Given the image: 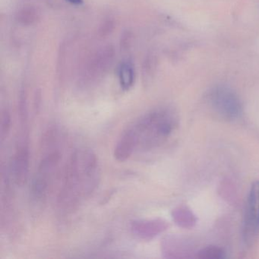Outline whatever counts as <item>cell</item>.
Returning a JSON list of instances; mask_svg holds the SVG:
<instances>
[{
    "mask_svg": "<svg viewBox=\"0 0 259 259\" xmlns=\"http://www.w3.org/2000/svg\"><path fill=\"white\" fill-rule=\"evenodd\" d=\"M179 122L178 114L172 107H157L147 112L124 130L115 146V158L125 162L136 152L159 148L174 135Z\"/></svg>",
    "mask_w": 259,
    "mask_h": 259,
    "instance_id": "1",
    "label": "cell"
},
{
    "mask_svg": "<svg viewBox=\"0 0 259 259\" xmlns=\"http://www.w3.org/2000/svg\"><path fill=\"white\" fill-rule=\"evenodd\" d=\"M100 164L90 148L75 150L66 164L57 204L63 211H72L85 201L98 186Z\"/></svg>",
    "mask_w": 259,
    "mask_h": 259,
    "instance_id": "2",
    "label": "cell"
},
{
    "mask_svg": "<svg viewBox=\"0 0 259 259\" xmlns=\"http://www.w3.org/2000/svg\"><path fill=\"white\" fill-rule=\"evenodd\" d=\"M62 160V154L56 149L42 157L31 185V198L36 204H41L48 195L51 183L57 167Z\"/></svg>",
    "mask_w": 259,
    "mask_h": 259,
    "instance_id": "3",
    "label": "cell"
},
{
    "mask_svg": "<svg viewBox=\"0 0 259 259\" xmlns=\"http://www.w3.org/2000/svg\"><path fill=\"white\" fill-rule=\"evenodd\" d=\"M208 103L213 113L224 120H237L243 112L238 95L225 86H218L212 89L208 95Z\"/></svg>",
    "mask_w": 259,
    "mask_h": 259,
    "instance_id": "4",
    "label": "cell"
},
{
    "mask_svg": "<svg viewBox=\"0 0 259 259\" xmlns=\"http://www.w3.org/2000/svg\"><path fill=\"white\" fill-rule=\"evenodd\" d=\"M259 233V181L251 185L244 214L242 237L247 245H251Z\"/></svg>",
    "mask_w": 259,
    "mask_h": 259,
    "instance_id": "5",
    "label": "cell"
},
{
    "mask_svg": "<svg viewBox=\"0 0 259 259\" xmlns=\"http://www.w3.org/2000/svg\"><path fill=\"white\" fill-rule=\"evenodd\" d=\"M26 136H24L16 147L11 163V175L15 184L23 186L29 176L30 154Z\"/></svg>",
    "mask_w": 259,
    "mask_h": 259,
    "instance_id": "6",
    "label": "cell"
},
{
    "mask_svg": "<svg viewBox=\"0 0 259 259\" xmlns=\"http://www.w3.org/2000/svg\"><path fill=\"white\" fill-rule=\"evenodd\" d=\"M167 223L161 219H138L132 221L130 230L133 235L144 240H151L167 228Z\"/></svg>",
    "mask_w": 259,
    "mask_h": 259,
    "instance_id": "7",
    "label": "cell"
},
{
    "mask_svg": "<svg viewBox=\"0 0 259 259\" xmlns=\"http://www.w3.org/2000/svg\"><path fill=\"white\" fill-rule=\"evenodd\" d=\"M135 71L133 65L124 62L119 68V80L123 90L128 91L133 88L135 83Z\"/></svg>",
    "mask_w": 259,
    "mask_h": 259,
    "instance_id": "8",
    "label": "cell"
},
{
    "mask_svg": "<svg viewBox=\"0 0 259 259\" xmlns=\"http://www.w3.org/2000/svg\"><path fill=\"white\" fill-rule=\"evenodd\" d=\"M225 251L218 246H207L200 250L196 254V257L202 259H221L226 257Z\"/></svg>",
    "mask_w": 259,
    "mask_h": 259,
    "instance_id": "9",
    "label": "cell"
},
{
    "mask_svg": "<svg viewBox=\"0 0 259 259\" xmlns=\"http://www.w3.org/2000/svg\"><path fill=\"white\" fill-rule=\"evenodd\" d=\"M10 127H11V116L10 112L7 110H4L1 116V139L2 141H4V139L8 136Z\"/></svg>",
    "mask_w": 259,
    "mask_h": 259,
    "instance_id": "10",
    "label": "cell"
},
{
    "mask_svg": "<svg viewBox=\"0 0 259 259\" xmlns=\"http://www.w3.org/2000/svg\"><path fill=\"white\" fill-rule=\"evenodd\" d=\"M69 4H73L75 6H80L83 4V0H66Z\"/></svg>",
    "mask_w": 259,
    "mask_h": 259,
    "instance_id": "11",
    "label": "cell"
}]
</instances>
